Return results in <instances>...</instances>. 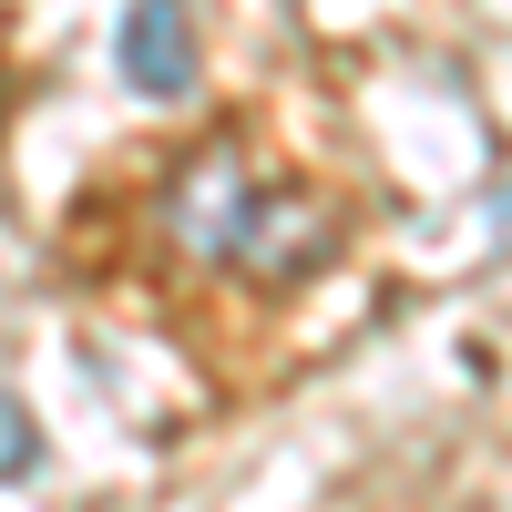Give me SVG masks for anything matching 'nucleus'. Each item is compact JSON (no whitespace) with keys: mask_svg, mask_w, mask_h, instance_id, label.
Instances as JSON below:
<instances>
[{"mask_svg":"<svg viewBox=\"0 0 512 512\" xmlns=\"http://www.w3.org/2000/svg\"><path fill=\"white\" fill-rule=\"evenodd\" d=\"M113 72L144 103H175L195 82V0H123L113 21Z\"/></svg>","mask_w":512,"mask_h":512,"instance_id":"obj_1","label":"nucleus"},{"mask_svg":"<svg viewBox=\"0 0 512 512\" xmlns=\"http://www.w3.org/2000/svg\"><path fill=\"white\" fill-rule=\"evenodd\" d=\"M256 216V185H246V164L216 144V154H195L185 164V185H175V236L195 256H216V267H236V236Z\"/></svg>","mask_w":512,"mask_h":512,"instance_id":"obj_2","label":"nucleus"},{"mask_svg":"<svg viewBox=\"0 0 512 512\" xmlns=\"http://www.w3.org/2000/svg\"><path fill=\"white\" fill-rule=\"evenodd\" d=\"M318 256H328V216H318L308 195H287V185L277 195L256 185V216L236 236V267H256V277H308Z\"/></svg>","mask_w":512,"mask_h":512,"instance_id":"obj_3","label":"nucleus"},{"mask_svg":"<svg viewBox=\"0 0 512 512\" xmlns=\"http://www.w3.org/2000/svg\"><path fill=\"white\" fill-rule=\"evenodd\" d=\"M41 472V431H31V410L0 390V482H31Z\"/></svg>","mask_w":512,"mask_h":512,"instance_id":"obj_4","label":"nucleus"}]
</instances>
